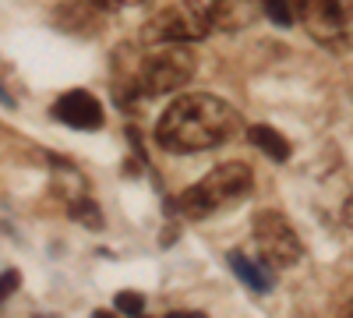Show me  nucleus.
Masks as SVG:
<instances>
[{"label": "nucleus", "mask_w": 353, "mask_h": 318, "mask_svg": "<svg viewBox=\"0 0 353 318\" xmlns=\"http://www.w3.org/2000/svg\"><path fill=\"white\" fill-rule=\"evenodd\" d=\"M92 318H117V315H113V311H96Z\"/></svg>", "instance_id": "20"}, {"label": "nucleus", "mask_w": 353, "mask_h": 318, "mask_svg": "<svg viewBox=\"0 0 353 318\" xmlns=\"http://www.w3.org/2000/svg\"><path fill=\"white\" fill-rule=\"evenodd\" d=\"M117 311L128 315V318H141V311H145V297H141L138 290H121V294H117Z\"/></svg>", "instance_id": "14"}, {"label": "nucleus", "mask_w": 353, "mask_h": 318, "mask_svg": "<svg viewBox=\"0 0 353 318\" xmlns=\"http://www.w3.org/2000/svg\"><path fill=\"white\" fill-rule=\"evenodd\" d=\"M251 237L261 251V266H276V269H290L301 262V237L297 230L290 226V219L276 209H261L251 219Z\"/></svg>", "instance_id": "5"}, {"label": "nucleus", "mask_w": 353, "mask_h": 318, "mask_svg": "<svg viewBox=\"0 0 353 318\" xmlns=\"http://www.w3.org/2000/svg\"><path fill=\"white\" fill-rule=\"evenodd\" d=\"M265 14H269L279 28H290L293 21H297V14H293V4H290V0H265Z\"/></svg>", "instance_id": "13"}, {"label": "nucleus", "mask_w": 353, "mask_h": 318, "mask_svg": "<svg viewBox=\"0 0 353 318\" xmlns=\"http://www.w3.org/2000/svg\"><path fill=\"white\" fill-rule=\"evenodd\" d=\"M131 78H134L138 92L145 99L166 96V92H181L184 85L194 78V53L188 46H163V50L145 57Z\"/></svg>", "instance_id": "4"}, {"label": "nucleus", "mask_w": 353, "mask_h": 318, "mask_svg": "<svg viewBox=\"0 0 353 318\" xmlns=\"http://www.w3.org/2000/svg\"><path fill=\"white\" fill-rule=\"evenodd\" d=\"M106 14H110V8L103 4V0H71V4L57 8L53 25L61 28V32H71L78 39H88V36L103 32Z\"/></svg>", "instance_id": "8"}, {"label": "nucleus", "mask_w": 353, "mask_h": 318, "mask_svg": "<svg viewBox=\"0 0 353 318\" xmlns=\"http://www.w3.org/2000/svg\"><path fill=\"white\" fill-rule=\"evenodd\" d=\"M226 262H230V269H233V276H237L251 294H269V286H272V279H269V266H254V262H248V258L241 255V251H230L226 255Z\"/></svg>", "instance_id": "10"}, {"label": "nucleus", "mask_w": 353, "mask_h": 318, "mask_svg": "<svg viewBox=\"0 0 353 318\" xmlns=\"http://www.w3.org/2000/svg\"><path fill=\"white\" fill-rule=\"evenodd\" d=\"M248 138H251L254 149H261L265 156H272L276 163H286V159H290V141H286L276 128H269V124H251V128H248Z\"/></svg>", "instance_id": "11"}, {"label": "nucleus", "mask_w": 353, "mask_h": 318, "mask_svg": "<svg viewBox=\"0 0 353 318\" xmlns=\"http://www.w3.org/2000/svg\"><path fill=\"white\" fill-rule=\"evenodd\" d=\"M254 188V173L248 163H223L216 170H209L198 184H191L188 191H181L176 198V212L184 219H205L212 212H223L230 206L244 201Z\"/></svg>", "instance_id": "2"}, {"label": "nucleus", "mask_w": 353, "mask_h": 318, "mask_svg": "<svg viewBox=\"0 0 353 318\" xmlns=\"http://www.w3.org/2000/svg\"><path fill=\"white\" fill-rule=\"evenodd\" d=\"M297 21L307 28V36L329 50H346L350 39V14L343 0H290Z\"/></svg>", "instance_id": "6"}, {"label": "nucleus", "mask_w": 353, "mask_h": 318, "mask_svg": "<svg viewBox=\"0 0 353 318\" xmlns=\"http://www.w3.org/2000/svg\"><path fill=\"white\" fill-rule=\"evenodd\" d=\"M241 113L209 92L176 96L156 121V141L166 152H205L241 131Z\"/></svg>", "instance_id": "1"}, {"label": "nucleus", "mask_w": 353, "mask_h": 318, "mask_svg": "<svg viewBox=\"0 0 353 318\" xmlns=\"http://www.w3.org/2000/svg\"><path fill=\"white\" fill-rule=\"evenodd\" d=\"M166 318H205L201 311H170Z\"/></svg>", "instance_id": "18"}, {"label": "nucleus", "mask_w": 353, "mask_h": 318, "mask_svg": "<svg viewBox=\"0 0 353 318\" xmlns=\"http://www.w3.org/2000/svg\"><path fill=\"white\" fill-rule=\"evenodd\" d=\"M212 21L223 32H241V28L254 25L265 11V0H212L209 4Z\"/></svg>", "instance_id": "9"}, {"label": "nucleus", "mask_w": 353, "mask_h": 318, "mask_svg": "<svg viewBox=\"0 0 353 318\" xmlns=\"http://www.w3.org/2000/svg\"><path fill=\"white\" fill-rule=\"evenodd\" d=\"M339 216H343V223L353 230V191L346 195V201H343V212H339Z\"/></svg>", "instance_id": "16"}, {"label": "nucleus", "mask_w": 353, "mask_h": 318, "mask_svg": "<svg viewBox=\"0 0 353 318\" xmlns=\"http://www.w3.org/2000/svg\"><path fill=\"white\" fill-rule=\"evenodd\" d=\"M216 28L209 4L201 0H176V4L156 11L149 21L141 25V46H188L205 39Z\"/></svg>", "instance_id": "3"}, {"label": "nucleus", "mask_w": 353, "mask_h": 318, "mask_svg": "<svg viewBox=\"0 0 353 318\" xmlns=\"http://www.w3.org/2000/svg\"><path fill=\"white\" fill-rule=\"evenodd\" d=\"M18 283H21V276H18V272L8 266V269H4V290H0V294H4V297H11V294L18 290Z\"/></svg>", "instance_id": "15"}, {"label": "nucleus", "mask_w": 353, "mask_h": 318, "mask_svg": "<svg viewBox=\"0 0 353 318\" xmlns=\"http://www.w3.org/2000/svg\"><path fill=\"white\" fill-rule=\"evenodd\" d=\"M339 318H353V294L346 297V304H343V311H339Z\"/></svg>", "instance_id": "19"}, {"label": "nucleus", "mask_w": 353, "mask_h": 318, "mask_svg": "<svg viewBox=\"0 0 353 318\" xmlns=\"http://www.w3.org/2000/svg\"><path fill=\"white\" fill-rule=\"evenodd\" d=\"M53 117L74 131H99L103 128V103L88 89H71L53 103Z\"/></svg>", "instance_id": "7"}, {"label": "nucleus", "mask_w": 353, "mask_h": 318, "mask_svg": "<svg viewBox=\"0 0 353 318\" xmlns=\"http://www.w3.org/2000/svg\"><path fill=\"white\" fill-rule=\"evenodd\" d=\"M68 216L78 219V223H85L88 230H99V226H103V212L96 209V201H88V198L71 201V206H68Z\"/></svg>", "instance_id": "12"}, {"label": "nucleus", "mask_w": 353, "mask_h": 318, "mask_svg": "<svg viewBox=\"0 0 353 318\" xmlns=\"http://www.w3.org/2000/svg\"><path fill=\"white\" fill-rule=\"evenodd\" d=\"M106 8H131V4H141V0H103Z\"/></svg>", "instance_id": "17"}]
</instances>
